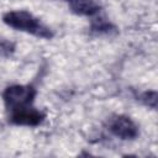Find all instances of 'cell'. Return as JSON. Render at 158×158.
<instances>
[{
    "mask_svg": "<svg viewBox=\"0 0 158 158\" xmlns=\"http://www.w3.org/2000/svg\"><path fill=\"white\" fill-rule=\"evenodd\" d=\"M2 21L19 31L28 32L36 37L40 38H52L53 32L44 25L40 22L38 19H36L32 14L25 10H17V11H9L2 16Z\"/></svg>",
    "mask_w": 158,
    "mask_h": 158,
    "instance_id": "cell-1",
    "label": "cell"
},
{
    "mask_svg": "<svg viewBox=\"0 0 158 158\" xmlns=\"http://www.w3.org/2000/svg\"><path fill=\"white\" fill-rule=\"evenodd\" d=\"M36 96V89L30 85H11L2 93V99L9 110L31 105Z\"/></svg>",
    "mask_w": 158,
    "mask_h": 158,
    "instance_id": "cell-2",
    "label": "cell"
},
{
    "mask_svg": "<svg viewBox=\"0 0 158 158\" xmlns=\"http://www.w3.org/2000/svg\"><path fill=\"white\" fill-rule=\"evenodd\" d=\"M109 130L121 139H133L138 135L137 125L125 115H116L109 120Z\"/></svg>",
    "mask_w": 158,
    "mask_h": 158,
    "instance_id": "cell-3",
    "label": "cell"
},
{
    "mask_svg": "<svg viewBox=\"0 0 158 158\" xmlns=\"http://www.w3.org/2000/svg\"><path fill=\"white\" fill-rule=\"evenodd\" d=\"M10 111H11L10 121L15 125H21V126H37L46 117V115L42 111L32 107L31 105L17 107Z\"/></svg>",
    "mask_w": 158,
    "mask_h": 158,
    "instance_id": "cell-4",
    "label": "cell"
},
{
    "mask_svg": "<svg viewBox=\"0 0 158 158\" xmlns=\"http://www.w3.org/2000/svg\"><path fill=\"white\" fill-rule=\"evenodd\" d=\"M70 10L81 16H94L100 11V4L95 0H68Z\"/></svg>",
    "mask_w": 158,
    "mask_h": 158,
    "instance_id": "cell-5",
    "label": "cell"
},
{
    "mask_svg": "<svg viewBox=\"0 0 158 158\" xmlns=\"http://www.w3.org/2000/svg\"><path fill=\"white\" fill-rule=\"evenodd\" d=\"M115 30V26L112 23H110L109 21H106L105 19H95L91 22V31L95 33H110L111 31Z\"/></svg>",
    "mask_w": 158,
    "mask_h": 158,
    "instance_id": "cell-6",
    "label": "cell"
},
{
    "mask_svg": "<svg viewBox=\"0 0 158 158\" xmlns=\"http://www.w3.org/2000/svg\"><path fill=\"white\" fill-rule=\"evenodd\" d=\"M15 43L0 38V58H7L15 52Z\"/></svg>",
    "mask_w": 158,
    "mask_h": 158,
    "instance_id": "cell-7",
    "label": "cell"
},
{
    "mask_svg": "<svg viewBox=\"0 0 158 158\" xmlns=\"http://www.w3.org/2000/svg\"><path fill=\"white\" fill-rule=\"evenodd\" d=\"M139 100L148 107L151 109H156L157 107V93L156 91H144L141 96Z\"/></svg>",
    "mask_w": 158,
    "mask_h": 158,
    "instance_id": "cell-8",
    "label": "cell"
}]
</instances>
